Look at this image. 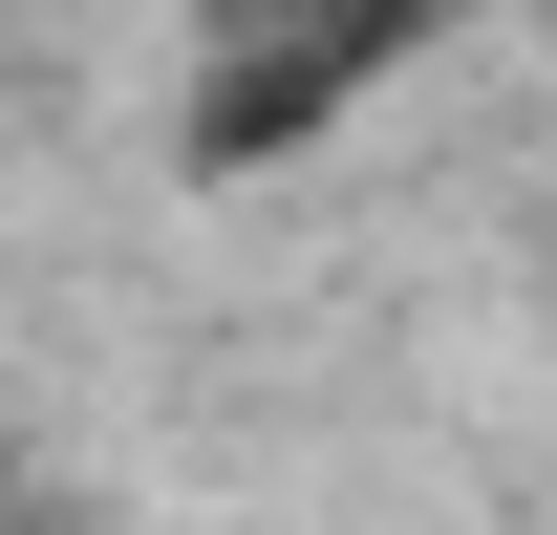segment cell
<instances>
[{
	"instance_id": "obj_1",
	"label": "cell",
	"mask_w": 557,
	"mask_h": 535,
	"mask_svg": "<svg viewBox=\"0 0 557 535\" xmlns=\"http://www.w3.org/2000/svg\"><path fill=\"white\" fill-rule=\"evenodd\" d=\"M450 22L472 0H172V172L194 194H258L300 150H344Z\"/></svg>"
}]
</instances>
